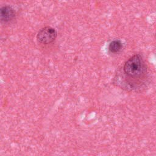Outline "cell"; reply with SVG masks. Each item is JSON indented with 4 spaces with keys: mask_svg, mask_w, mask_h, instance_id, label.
Returning <instances> with one entry per match:
<instances>
[{
    "mask_svg": "<svg viewBox=\"0 0 156 156\" xmlns=\"http://www.w3.org/2000/svg\"><path fill=\"white\" fill-rule=\"evenodd\" d=\"M15 17V12L13 9L9 6H5L1 9V21L7 22L12 20Z\"/></svg>",
    "mask_w": 156,
    "mask_h": 156,
    "instance_id": "obj_3",
    "label": "cell"
},
{
    "mask_svg": "<svg viewBox=\"0 0 156 156\" xmlns=\"http://www.w3.org/2000/svg\"><path fill=\"white\" fill-rule=\"evenodd\" d=\"M146 66L139 54H135L128 59L123 67L124 73L130 79L140 78L146 73Z\"/></svg>",
    "mask_w": 156,
    "mask_h": 156,
    "instance_id": "obj_1",
    "label": "cell"
},
{
    "mask_svg": "<svg viewBox=\"0 0 156 156\" xmlns=\"http://www.w3.org/2000/svg\"><path fill=\"white\" fill-rule=\"evenodd\" d=\"M57 35V31L53 27L46 26L41 29L37 35L38 41L41 44H47L53 42Z\"/></svg>",
    "mask_w": 156,
    "mask_h": 156,
    "instance_id": "obj_2",
    "label": "cell"
},
{
    "mask_svg": "<svg viewBox=\"0 0 156 156\" xmlns=\"http://www.w3.org/2000/svg\"><path fill=\"white\" fill-rule=\"evenodd\" d=\"M122 48V44L119 40H114L112 41L108 46V50L110 52H118Z\"/></svg>",
    "mask_w": 156,
    "mask_h": 156,
    "instance_id": "obj_4",
    "label": "cell"
}]
</instances>
